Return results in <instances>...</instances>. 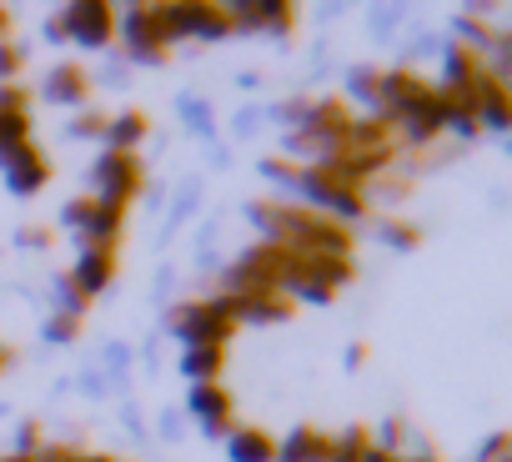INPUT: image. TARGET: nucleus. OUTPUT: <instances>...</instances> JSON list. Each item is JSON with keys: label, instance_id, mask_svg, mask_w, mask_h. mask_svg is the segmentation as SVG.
Returning a JSON list of instances; mask_svg holds the SVG:
<instances>
[{"label": "nucleus", "instance_id": "7ed1b4c3", "mask_svg": "<svg viewBox=\"0 0 512 462\" xmlns=\"http://www.w3.org/2000/svg\"><path fill=\"white\" fill-rule=\"evenodd\" d=\"M111 6H96V0H86V6H71L56 26H51V36H76V41H86V46H106L111 41Z\"/></svg>", "mask_w": 512, "mask_h": 462}, {"label": "nucleus", "instance_id": "f3484780", "mask_svg": "<svg viewBox=\"0 0 512 462\" xmlns=\"http://www.w3.org/2000/svg\"><path fill=\"white\" fill-rule=\"evenodd\" d=\"M61 307H71V317L86 307V297H81V287H76L71 277H61Z\"/></svg>", "mask_w": 512, "mask_h": 462}, {"label": "nucleus", "instance_id": "dca6fc26", "mask_svg": "<svg viewBox=\"0 0 512 462\" xmlns=\"http://www.w3.org/2000/svg\"><path fill=\"white\" fill-rule=\"evenodd\" d=\"M372 442H367V432L362 427H352V432H342L337 442H332V452H327V462H362V452H367Z\"/></svg>", "mask_w": 512, "mask_h": 462}, {"label": "nucleus", "instance_id": "6ab92c4d", "mask_svg": "<svg viewBox=\"0 0 512 462\" xmlns=\"http://www.w3.org/2000/svg\"><path fill=\"white\" fill-rule=\"evenodd\" d=\"M0 111H26V96H21V86H0Z\"/></svg>", "mask_w": 512, "mask_h": 462}, {"label": "nucleus", "instance_id": "393cba45", "mask_svg": "<svg viewBox=\"0 0 512 462\" xmlns=\"http://www.w3.org/2000/svg\"><path fill=\"white\" fill-rule=\"evenodd\" d=\"M36 442H41V427H36V422H31V427H21V447H26V457H31V447H36Z\"/></svg>", "mask_w": 512, "mask_h": 462}, {"label": "nucleus", "instance_id": "c85d7f7f", "mask_svg": "<svg viewBox=\"0 0 512 462\" xmlns=\"http://www.w3.org/2000/svg\"><path fill=\"white\" fill-rule=\"evenodd\" d=\"M6 462H36V452H31V457H26V452H16V457H6Z\"/></svg>", "mask_w": 512, "mask_h": 462}, {"label": "nucleus", "instance_id": "4468645a", "mask_svg": "<svg viewBox=\"0 0 512 462\" xmlns=\"http://www.w3.org/2000/svg\"><path fill=\"white\" fill-rule=\"evenodd\" d=\"M106 136H111V151H131V146L146 136V116H141V111H126V116L106 121Z\"/></svg>", "mask_w": 512, "mask_h": 462}, {"label": "nucleus", "instance_id": "f257e3e1", "mask_svg": "<svg viewBox=\"0 0 512 462\" xmlns=\"http://www.w3.org/2000/svg\"><path fill=\"white\" fill-rule=\"evenodd\" d=\"M96 181H101V206H126L141 191V161L131 151H106L96 161Z\"/></svg>", "mask_w": 512, "mask_h": 462}, {"label": "nucleus", "instance_id": "39448f33", "mask_svg": "<svg viewBox=\"0 0 512 462\" xmlns=\"http://www.w3.org/2000/svg\"><path fill=\"white\" fill-rule=\"evenodd\" d=\"M422 91H427V81H417V76H407V71H392V76H377V91H372V96H382V111L402 121V116L422 101Z\"/></svg>", "mask_w": 512, "mask_h": 462}, {"label": "nucleus", "instance_id": "423d86ee", "mask_svg": "<svg viewBox=\"0 0 512 462\" xmlns=\"http://www.w3.org/2000/svg\"><path fill=\"white\" fill-rule=\"evenodd\" d=\"M6 171H11V191H21V196H31V191H41L46 186V156L26 141V146H16V151H6Z\"/></svg>", "mask_w": 512, "mask_h": 462}, {"label": "nucleus", "instance_id": "f03ea898", "mask_svg": "<svg viewBox=\"0 0 512 462\" xmlns=\"http://www.w3.org/2000/svg\"><path fill=\"white\" fill-rule=\"evenodd\" d=\"M231 327H236V322H226L221 312H211V302H206V307H191V302H186V307L171 312V332L186 337L191 347H226Z\"/></svg>", "mask_w": 512, "mask_h": 462}, {"label": "nucleus", "instance_id": "0eeeda50", "mask_svg": "<svg viewBox=\"0 0 512 462\" xmlns=\"http://www.w3.org/2000/svg\"><path fill=\"white\" fill-rule=\"evenodd\" d=\"M191 412L206 422V432H231V392L216 382L191 387Z\"/></svg>", "mask_w": 512, "mask_h": 462}, {"label": "nucleus", "instance_id": "bb28decb", "mask_svg": "<svg viewBox=\"0 0 512 462\" xmlns=\"http://www.w3.org/2000/svg\"><path fill=\"white\" fill-rule=\"evenodd\" d=\"M362 462H397V457H392L387 447H367V452H362Z\"/></svg>", "mask_w": 512, "mask_h": 462}, {"label": "nucleus", "instance_id": "c756f323", "mask_svg": "<svg viewBox=\"0 0 512 462\" xmlns=\"http://www.w3.org/2000/svg\"><path fill=\"white\" fill-rule=\"evenodd\" d=\"M412 462H432V457H412Z\"/></svg>", "mask_w": 512, "mask_h": 462}, {"label": "nucleus", "instance_id": "1a4fd4ad", "mask_svg": "<svg viewBox=\"0 0 512 462\" xmlns=\"http://www.w3.org/2000/svg\"><path fill=\"white\" fill-rule=\"evenodd\" d=\"M327 452H332V437L312 427H297L287 442H277V462H327Z\"/></svg>", "mask_w": 512, "mask_h": 462}, {"label": "nucleus", "instance_id": "b1692460", "mask_svg": "<svg viewBox=\"0 0 512 462\" xmlns=\"http://www.w3.org/2000/svg\"><path fill=\"white\" fill-rule=\"evenodd\" d=\"M16 66H21V56H16L11 46H0V76H11Z\"/></svg>", "mask_w": 512, "mask_h": 462}, {"label": "nucleus", "instance_id": "9b49d317", "mask_svg": "<svg viewBox=\"0 0 512 462\" xmlns=\"http://www.w3.org/2000/svg\"><path fill=\"white\" fill-rule=\"evenodd\" d=\"M81 231L91 237V247H111V242H116V231H121V206H101V201H91Z\"/></svg>", "mask_w": 512, "mask_h": 462}, {"label": "nucleus", "instance_id": "20e7f679", "mask_svg": "<svg viewBox=\"0 0 512 462\" xmlns=\"http://www.w3.org/2000/svg\"><path fill=\"white\" fill-rule=\"evenodd\" d=\"M121 26H126L131 56H141V61H156L161 46L171 41V36H166V21H161V6H156V11H151V6H131Z\"/></svg>", "mask_w": 512, "mask_h": 462}, {"label": "nucleus", "instance_id": "ddd939ff", "mask_svg": "<svg viewBox=\"0 0 512 462\" xmlns=\"http://www.w3.org/2000/svg\"><path fill=\"white\" fill-rule=\"evenodd\" d=\"M221 362H226V347H191V352H186V362H181V372H186V377H196V387H201V382H216Z\"/></svg>", "mask_w": 512, "mask_h": 462}, {"label": "nucleus", "instance_id": "6e6552de", "mask_svg": "<svg viewBox=\"0 0 512 462\" xmlns=\"http://www.w3.org/2000/svg\"><path fill=\"white\" fill-rule=\"evenodd\" d=\"M111 277H116V257H111V247H91V252L81 257V267L71 272V282L81 287V297L106 292V287H111Z\"/></svg>", "mask_w": 512, "mask_h": 462}, {"label": "nucleus", "instance_id": "2f4dec72", "mask_svg": "<svg viewBox=\"0 0 512 462\" xmlns=\"http://www.w3.org/2000/svg\"><path fill=\"white\" fill-rule=\"evenodd\" d=\"M0 367H6V352H0Z\"/></svg>", "mask_w": 512, "mask_h": 462}, {"label": "nucleus", "instance_id": "aec40b11", "mask_svg": "<svg viewBox=\"0 0 512 462\" xmlns=\"http://www.w3.org/2000/svg\"><path fill=\"white\" fill-rule=\"evenodd\" d=\"M86 211H91V201H71V206L61 211V221H66V226H86Z\"/></svg>", "mask_w": 512, "mask_h": 462}, {"label": "nucleus", "instance_id": "9d476101", "mask_svg": "<svg viewBox=\"0 0 512 462\" xmlns=\"http://www.w3.org/2000/svg\"><path fill=\"white\" fill-rule=\"evenodd\" d=\"M226 447H231L236 462H277V442L262 427H236Z\"/></svg>", "mask_w": 512, "mask_h": 462}, {"label": "nucleus", "instance_id": "a211bd4d", "mask_svg": "<svg viewBox=\"0 0 512 462\" xmlns=\"http://www.w3.org/2000/svg\"><path fill=\"white\" fill-rule=\"evenodd\" d=\"M387 242H397V247H417V231L402 226V221H387Z\"/></svg>", "mask_w": 512, "mask_h": 462}, {"label": "nucleus", "instance_id": "a878e982", "mask_svg": "<svg viewBox=\"0 0 512 462\" xmlns=\"http://www.w3.org/2000/svg\"><path fill=\"white\" fill-rule=\"evenodd\" d=\"M101 126H106V121H101V116H86V121H76V131H81V136H96V131H101Z\"/></svg>", "mask_w": 512, "mask_h": 462}, {"label": "nucleus", "instance_id": "5701e85b", "mask_svg": "<svg viewBox=\"0 0 512 462\" xmlns=\"http://www.w3.org/2000/svg\"><path fill=\"white\" fill-rule=\"evenodd\" d=\"M36 462H76V452H66V447H46V452H36Z\"/></svg>", "mask_w": 512, "mask_h": 462}, {"label": "nucleus", "instance_id": "2eb2a0df", "mask_svg": "<svg viewBox=\"0 0 512 462\" xmlns=\"http://www.w3.org/2000/svg\"><path fill=\"white\" fill-rule=\"evenodd\" d=\"M26 136H31V111H0V156L26 146Z\"/></svg>", "mask_w": 512, "mask_h": 462}, {"label": "nucleus", "instance_id": "4be33fe9", "mask_svg": "<svg viewBox=\"0 0 512 462\" xmlns=\"http://www.w3.org/2000/svg\"><path fill=\"white\" fill-rule=\"evenodd\" d=\"M502 452H507V437H492V442H487V452H482V462H507Z\"/></svg>", "mask_w": 512, "mask_h": 462}, {"label": "nucleus", "instance_id": "cd10ccee", "mask_svg": "<svg viewBox=\"0 0 512 462\" xmlns=\"http://www.w3.org/2000/svg\"><path fill=\"white\" fill-rule=\"evenodd\" d=\"M76 462H111V457H106V452H96V457H81V452H76Z\"/></svg>", "mask_w": 512, "mask_h": 462}, {"label": "nucleus", "instance_id": "f8f14e48", "mask_svg": "<svg viewBox=\"0 0 512 462\" xmlns=\"http://www.w3.org/2000/svg\"><path fill=\"white\" fill-rule=\"evenodd\" d=\"M46 96L51 101H86V71L81 66H56L51 76H46Z\"/></svg>", "mask_w": 512, "mask_h": 462}, {"label": "nucleus", "instance_id": "7c9ffc66", "mask_svg": "<svg viewBox=\"0 0 512 462\" xmlns=\"http://www.w3.org/2000/svg\"><path fill=\"white\" fill-rule=\"evenodd\" d=\"M0 31H6V16H0Z\"/></svg>", "mask_w": 512, "mask_h": 462}, {"label": "nucleus", "instance_id": "412c9836", "mask_svg": "<svg viewBox=\"0 0 512 462\" xmlns=\"http://www.w3.org/2000/svg\"><path fill=\"white\" fill-rule=\"evenodd\" d=\"M66 337H76V317H56L51 322V342H66Z\"/></svg>", "mask_w": 512, "mask_h": 462}]
</instances>
